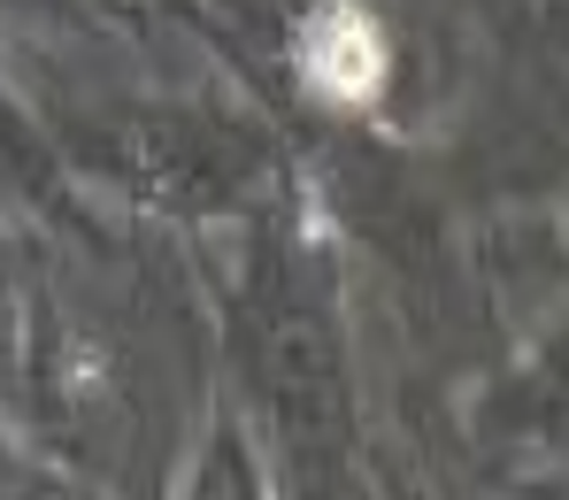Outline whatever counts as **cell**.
I'll return each mask as SVG.
<instances>
[{
    "label": "cell",
    "mask_w": 569,
    "mask_h": 500,
    "mask_svg": "<svg viewBox=\"0 0 569 500\" xmlns=\"http://www.w3.org/2000/svg\"><path fill=\"white\" fill-rule=\"evenodd\" d=\"M300 78L339 108H362L385 86V39L362 0H323L300 31Z\"/></svg>",
    "instance_id": "1"
}]
</instances>
